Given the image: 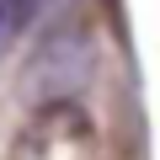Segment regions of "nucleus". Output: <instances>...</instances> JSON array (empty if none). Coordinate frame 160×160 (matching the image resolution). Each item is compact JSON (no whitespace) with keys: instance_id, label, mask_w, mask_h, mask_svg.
<instances>
[{"instance_id":"nucleus-2","label":"nucleus","mask_w":160,"mask_h":160,"mask_svg":"<svg viewBox=\"0 0 160 160\" xmlns=\"http://www.w3.org/2000/svg\"><path fill=\"white\" fill-rule=\"evenodd\" d=\"M48 6H59V0H0V59L27 38V27H32Z\"/></svg>"},{"instance_id":"nucleus-1","label":"nucleus","mask_w":160,"mask_h":160,"mask_svg":"<svg viewBox=\"0 0 160 160\" xmlns=\"http://www.w3.org/2000/svg\"><path fill=\"white\" fill-rule=\"evenodd\" d=\"M96 155H102L96 123L75 96L32 107L27 123L16 128L11 149H6V160H96Z\"/></svg>"}]
</instances>
